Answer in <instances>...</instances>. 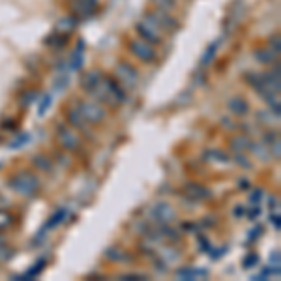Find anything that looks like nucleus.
Instances as JSON below:
<instances>
[{"label":"nucleus","mask_w":281,"mask_h":281,"mask_svg":"<svg viewBox=\"0 0 281 281\" xmlns=\"http://www.w3.org/2000/svg\"><path fill=\"white\" fill-rule=\"evenodd\" d=\"M90 94L98 98V102H103V103H109V105H113V107L124 103L126 100H128L126 88H122L118 81L109 79V77H103L102 83L98 84Z\"/></svg>","instance_id":"f257e3e1"},{"label":"nucleus","mask_w":281,"mask_h":281,"mask_svg":"<svg viewBox=\"0 0 281 281\" xmlns=\"http://www.w3.org/2000/svg\"><path fill=\"white\" fill-rule=\"evenodd\" d=\"M10 187L15 193L23 195V197H32L40 189V180L32 173H21V175H15V177L11 178Z\"/></svg>","instance_id":"f03ea898"},{"label":"nucleus","mask_w":281,"mask_h":281,"mask_svg":"<svg viewBox=\"0 0 281 281\" xmlns=\"http://www.w3.org/2000/svg\"><path fill=\"white\" fill-rule=\"evenodd\" d=\"M135 30L139 34L141 40L148 42L150 45H159L163 42V36H161V28L157 26V23L152 19L150 13H146L145 17L135 25Z\"/></svg>","instance_id":"7ed1b4c3"},{"label":"nucleus","mask_w":281,"mask_h":281,"mask_svg":"<svg viewBox=\"0 0 281 281\" xmlns=\"http://www.w3.org/2000/svg\"><path fill=\"white\" fill-rule=\"evenodd\" d=\"M77 111L88 124H100V122H103L105 116H107L105 109L98 102H79L77 103Z\"/></svg>","instance_id":"20e7f679"},{"label":"nucleus","mask_w":281,"mask_h":281,"mask_svg":"<svg viewBox=\"0 0 281 281\" xmlns=\"http://www.w3.org/2000/svg\"><path fill=\"white\" fill-rule=\"evenodd\" d=\"M128 47H129V52H131L135 58H139L141 62L150 64V62H154V60H156V56H157L156 49H154L148 42L141 40V38H137V40H129Z\"/></svg>","instance_id":"39448f33"},{"label":"nucleus","mask_w":281,"mask_h":281,"mask_svg":"<svg viewBox=\"0 0 281 281\" xmlns=\"http://www.w3.org/2000/svg\"><path fill=\"white\" fill-rule=\"evenodd\" d=\"M116 79L122 88H135L137 83H139V73L133 66H129L128 62H120L116 64Z\"/></svg>","instance_id":"423d86ee"},{"label":"nucleus","mask_w":281,"mask_h":281,"mask_svg":"<svg viewBox=\"0 0 281 281\" xmlns=\"http://www.w3.org/2000/svg\"><path fill=\"white\" fill-rule=\"evenodd\" d=\"M56 137H58L60 146L66 148V150H72L73 152V150H79V146H81V141H79L77 133H75L73 129H70L68 126H62V124L56 126Z\"/></svg>","instance_id":"0eeeda50"},{"label":"nucleus","mask_w":281,"mask_h":281,"mask_svg":"<svg viewBox=\"0 0 281 281\" xmlns=\"http://www.w3.org/2000/svg\"><path fill=\"white\" fill-rule=\"evenodd\" d=\"M150 216H152V219H154L156 223L165 225V223H171V221L177 219V210L173 208L169 203H157V204H154L152 210H150Z\"/></svg>","instance_id":"6e6552de"},{"label":"nucleus","mask_w":281,"mask_h":281,"mask_svg":"<svg viewBox=\"0 0 281 281\" xmlns=\"http://www.w3.org/2000/svg\"><path fill=\"white\" fill-rule=\"evenodd\" d=\"M70 8L79 17H90L98 10V0H70Z\"/></svg>","instance_id":"1a4fd4ad"},{"label":"nucleus","mask_w":281,"mask_h":281,"mask_svg":"<svg viewBox=\"0 0 281 281\" xmlns=\"http://www.w3.org/2000/svg\"><path fill=\"white\" fill-rule=\"evenodd\" d=\"M150 15H152V19L157 23V26H159V28H165V30H171V32L178 30V21L175 19V17H171V15H169V11L154 10Z\"/></svg>","instance_id":"9d476101"},{"label":"nucleus","mask_w":281,"mask_h":281,"mask_svg":"<svg viewBox=\"0 0 281 281\" xmlns=\"http://www.w3.org/2000/svg\"><path fill=\"white\" fill-rule=\"evenodd\" d=\"M227 109H229L234 116H246L250 113V103H248L244 98L234 96V98H230L229 102H227Z\"/></svg>","instance_id":"9b49d317"},{"label":"nucleus","mask_w":281,"mask_h":281,"mask_svg":"<svg viewBox=\"0 0 281 281\" xmlns=\"http://www.w3.org/2000/svg\"><path fill=\"white\" fill-rule=\"evenodd\" d=\"M102 79H103V73L98 72V70L86 72L83 73V77H81V86H83L86 92H92L94 88L102 83Z\"/></svg>","instance_id":"f8f14e48"},{"label":"nucleus","mask_w":281,"mask_h":281,"mask_svg":"<svg viewBox=\"0 0 281 281\" xmlns=\"http://www.w3.org/2000/svg\"><path fill=\"white\" fill-rule=\"evenodd\" d=\"M77 28V17L75 15H64L58 19L56 26H54V32L58 34H64V36H70L72 32H75Z\"/></svg>","instance_id":"ddd939ff"},{"label":"nucleus","mask_w":281,"mask_h":281,"mask_svg":"<svg viewBox=\"0 0 281 281\" xmlns=\"http://www.w3.org/2000/svg\"><path fill=\"white\" fill-rule=\"evenodd\" d=\"M186 195H189L191 199H195V201H204V199H210V191L206 189L204 186H201V184H195V182H189L186 184Z\"/></svg>","instance_id":"4468645a"},{"label":"nucleus","mask_w":281,"mask_h":281,"mask_svg":"<svg viewBox=\"0 0 281 281\" xmlns=\"http://www.w3.org/2000/svg\"><path fill=\"white\" fill-rule=\"evenodd\" d=\"M66 216H68V210L66 208H60V210H56V212H54V214H52L51 218H49V221H47V223H45V227H43L42 230H40V234H38V238L42 240L43 236H45V234H43V232H45V230L49 229H54V227H58V225H60V223H62L64 219H66Z\"/></svg>","instance_id":"2eb2a0df"},{"label":"nucleus","mask_w":281,"mask_h":281,"mask_svg":"<svg viewBox=\"0 0 281 281\" xmlns=\"http://www.w3.org/2000/svg\"><path fill=\"white\" fill-rule=\"evenodd\" d=\"M208 272L206 270H197V268H180L177 272L178 280H186V281H193L199 280V278H206Z\"/></svg>","instance_id":"dca6fc26"},{"label":"nucleus","mask_w":281,"mask_h":281,"mask_svg":"<svg viewBox=\"0 0 281 281\" xmlns=\"http://www.w3.org/2000/svg\"><path fill=\"white\" fill-rule=\"evenodd\" d=\"M105 257L109 260H113V262H131L133 257L131 255H128L124 250H118V248H109V250L105 251Z\"/></svg>","instance_id":"f3484780"},{"label":"nucleus","mask_w":281,"mask_h":281,"mask_svg":"<svg viewBox=\"0 0 281 281\" xmlns=\"http://www.w3.org/2000/svg\"><path fill=\"white\" fill-rule=\"evenodd\" d=\"M45 262H47V259H45V257L38 259V260H36V264H34L32 268H28V270L25 272V274H23L19 280L28 281V280H34V278H38V276H40V274L43 272V268H45Z\"/></svg>","instance_id":"a211bd4d"},{"label":"nucleus","mask_w":281,"mask_h":281,"mask_svg":"<svg viewBox=\"0 0 281 281\" xmlns=\"http://www.w3.org/2000/svg\"><path fill=\"white\" fill-rule=\"evenodd\" d=\"M83 51H84V42H79V45H77V49L73 51L72 54V62H70V68H72V72H79L81 68H83Z\"/></svg>","instance_id":"6ab92c4d"},{"label":"nucleus","mask_w":281,"mask_h":281,"mask_svg":"<svg viewBox=\"0 0 281 281\" xmlns=\"http://www.w3.org/2000/svg\"><path fill=\"white\" fill-rule=\"evenodd\" d=\"M206 159L208 161H216V163H223V165H227L229 163L230 159H229V156L223 152V150H219V148H214V150H208L206 152Z\"/></svg>","instance_id":"aec40b11"},{"label":"nucleus","mask_w":281,"mask_h":281,"mask_svg":"<svg viewBox=\"0 0 281 281\" xmlns=\"http://www.w3.org/2000/svg\"><path fill=\"white\" fill-rule=\"evenodd\" d=\"M230 148H232L234 152H242V150L251 148V143H250V139H248V137H244V135L232 137V139H230Z\"/></svg>","instance_id":"412c9836"},{"label":"nucleus","mask_w":281,"mask_h":281,"mask_svg":"<svg viewBox=\"0 0 281 281\" xmlns=\"http://www.w3.org/2000/svg\"><path fill=\"white\" fill-rule=\"evenodd\" d=\"M218 47H219V42L210 43L208 47H206V51L203 52V56H201V66H208V64L214 60V56H216V52H218Z\"/></svg>","instance_id":"4be33fe9"},{"label":"nucleus","mask_w":281,"mask_h":281,"mask_svg":"<svg viewBox=\"0 0 281 281\" xmlns=\"http://www.w3.org/2000/svg\"><path fill=\"white\" fill-rule=\"evenodd\" d=\"M68 120L79 129H86V124H88L83 116L79 115V111H68Z\"/></svg>","instance_id":"5701e85b"},{"label":"nucleus","mask_w":281,"mask_h":281,"mask_svg":"<svg viewBox=\"0 0 281 281\" xmlns=\"http://www.w3.org/2000/svg\"><path fill=\"white\" fill-rule=\"evenodd\" d=\"M255 58H257L260 64H272L274 58H278V56H276L270 49H259V51H255Z\"/></svg>","instance_id":"b1692460"},{"label":"nucleus","mask_w":281,"mask_h":281,"mask_svg":"<svg viewBox=\"0 0 281 281\" xmlns=\"http://www.w3.org/2000/svg\"><path fill=\"white\" fill-rule=\"evenodd\" d=\"M45 43H47V45H51V47H64V45L68 43V36L54 32L52 36H49V38L45 40Z\"/></svg>","instance_id":"393cba45"},{"label":"nucleus","mask_w":281,"mask_h":281,"mask_svg":"<svg viewBox=\"0 0 281 281\" xmlns=\"http://www.w3.org/2000/svg\"><path fill=\"white\" fill-rule=\"evenodd\" d=\"M32 163H34V167H38L40 171H45V173H49L52 169V163H51V159L49 157H45V156H36V157H32Z\"/></svg>","instance_id":"a878e982"},{"label":"nucleus","mask_w":281,"mask_h":281,"mask_svg":"<svg viewBox=\"0 0 281 281\" xmlns=\"http://www.w3.org/2000/svg\"><path fill=\"white\" fill-rule=\"evenodd\" d=\"M152 2H154V6H157L163 11H173L177 6V0H152Z\"/></svg>","instance_id":"bb28decb"},{"label":"nucleus","mask_w":281,"mask_h":281,"mask_svg":"<svg viewBox=\"0 0 281 281\" xmlns=\"http://www.w3.org/2000/svg\"><path fill=\"white\" fill-rule=\"evenodd\" d=\"M11 223H13V216L8 214V212H4V210H0V230L8 229Z\"/></svg>","instance_id":"cd10ccee"},{"label":"nucleus","mask_w":281,"mask_h":281,"mask_svg":"<svg viewBox=\"0 0 281 281\" xmlns=\"http://www.w3.org/2000/svg\"><path fill=\"white\" fill-rule=\"evenodd\" d=\"M51 103H52V98H51V96H43L42 102H40V107H38V115H40V116L45 115V111H47V109L51 107Z\"/></svg>","instance_id":"c85d7f7f"},{"label":"nucleus","mask_w":281,"mask_h":281,"mask_svg":"<svg viewBox=\"0 0 281 281\" xmlns=\"http://www.w3.org/2000/svg\"><path fill=\"white\" fill-rule=\"evenodd\" d=\"M255 264H259V255H257V253H250V255L244 259V264H242V266H244V268H253Z\"/></svg>","instance_id":"c756f323"},{"label":"nucleus","mask_w":281,"mask_h":281,"mask_svg":"<svg viewBox=\"0 0 281 281\" xmlns=\"http://www.w3.org/2000/svg\"><path fill=\"white\" fill-rule=\"evenodd\" d=\"M28 141H30V135H28V133H21L19 139H15V141L11 143L10 148H21V146H25V143H28Z\"/></svg>","instance_id":"7c9ffc66"},{"label":"nucleus","mask_w":281,"mask_h":281,"mask_svg":"<svg viewBox=\"0 0 281 281\" xmlns=\"http://www.w3.org/2000/svg\"><path fill=\"white\" fill-rule=\"evenodd\" d=\"M161 232H163V236H165V238H169V240H175V242H177V240H180V234H178V232H177L175 229H169V227H161Z\"/></svg>","instance_id":"2f4dec72"},{"label":"nucleus","mask_w":281,"mask_h":281,"mask_svg":"<svg viewBox=\"0 0 281 281\" xmlns=\"http://www.w3.org/2000/svg\"><path fill=\"white\" fill-rule=\"evenodd\" d=\"M270 51L278 56L281 51V45H280V36H272L270 38Z\"/></svg>","instance_id":"473e14b6"},{"label":"nucleus","mask_w":281,"mask_h":281,"mask_svg":"<svg viewBox=\"0 0 281 281\" xmlns=\"http://www.w3.org/2000/svg\"><path fill=\"white\" fill-rule=\"evenodd\" d=\"M260 199H262V189H253L250 195V203L251 204H260Z\"/></svg>","instance_id":"72a5a7b5"},{"label":"nucleus","mask_w":281,"mask_h":281,"mask_svg":"<svg viewBox=\"0 0 281 281\" xmlns=\"http://www.w3.org/2000/svg\"><path fill=\"white\" fill-rule=\"evenodd\" d=\"M236 163H238L240 167H244V169H251V167H253L248 157L242 156V152H238V154H236Z\"/></svg>","instance_id":"f704fd0d"},{"label":"nucleus","mask_w":281,"mask_h":281,"mask_svg":"<svg viewBox=\"0 0 281 281\" xmlns=\"http://www.w3.org/2000/svg\"><path fill=\"white\" fill-rule=\"evenodd\" d=\"M21 100H23V107H26V105H30L32 102L36 100V92H32V90H30V92L25 94V96H23Z\"/></svg>","instance_id":"c9c22d12"},{"label":"nucleus","mask_w":281,"mask_h":281,"mask_svg":"<svg viewBox=\"0 0 281 281\" xmlns=\"http://www.w3.org/2000/svg\"><path fill=\"white\" fill-rule=\"evenodd\" d=\"M251 206H253V208H251V212H250V219L251 221H255V218L260 216V206L259 204H251Z\"/></svg>","instance_id":"e433bc0d"},{"label":"nucleus","mask_w":281,"mask_h":281,"mask_svg":"<svg viewBox=\"0 0 281 281\" xmlns=\"http://www.w3.org/2000/svg\"><path fill=\"white\" fill-rule=\"evenodd\" d=\"M122 280H146V276H141V274H126V276H122Z\"/></svg>","instance_id":"4c0bfd02"},{"label":"nucleus","mask_w":281,"mask_h":281,"mask_svg":"<svg viewBox=\"0 0 281 281\" xmlns=\"http://www.w3.org/2000/svg\"><path fill=\"white\" fill-rule=\"evenodd\" d=\"M199 242H201V248H203V250H201V251H208V250H210L208 240L204 238V236H201V234H199Z\"/></svg>","instance_id":"58836bf2"},{"label":"nucleus","mask_w":281,"mask_h":281,"mask_svg":"<svg viewBox=\"0 0 281 281\" xmlns=\"http://www.w3.org/2000/svg\"><path fill=\"white\" fill-rule=\"evenodd\" d=\"M260 232H262V227H255V229L251 230V236H250V242H253V240H257L260 236Z\"/></svg>","instance_id":"ea45409f"},{"label":"nucleus","mask_w":281,"mask_h":281,"mask_svg":"<svg viewBox=\"0 0 281 281\" xmlns=\"http://www.w3.org/2000/svg\"><path fill=\"white\" fill-rule=\"evenodd\" d=\"M270 221H272V225L276 227V230H280V214H276V216L272 214V216H270Z\"/></svg>","instance_id":"a19ab883"},{"label":"nucleus","mask_w":281,"mask_h":281,"mask_svg":"<svg viewBox=\"0 0 281 281\" xmlns=\"http://www.w3.org/2000/svg\"><path fill=\"white\" fill-rule=\"evenodd\" d=\"M270 260H272V264H280V251H274L270 255Z\"/></svg>","instance_id":"79ce46f5"},{"label":"nucleus","mask_w":281,"mask_h":281,"mask_svg":"<svg viewBox=\"0 0 281 281\" xmlns=\"http://www.w3.org/2000/svg\"><path fill=\"white\" fill-rule=\"evenodd\" d=\"M244 214H246V208H244V206H236V208H234V216H236V218L244 216Z\"/></svg>","instance_id":"37998d69"},{"label":"nucleus","mask_w":281,"mask_h":281,"mask_svg":"<svg viewBox=\"0 0 281 281\" xmlns=\"http://www.w3.org/2000/svg\"><path fill=\"white\" fill-rule=\"evenodd\" d=\"M250 186V182L248 180H240V187H248Z\"/></svg>","instance_id":"c03bdc74"},{"label":"nucleus","mask_w":281,"mask_h":281,"mask_svg":"<svg viewBox=\"0 0 281 281\" xmlns=\"http://www.w3.org/2000/svg\"><path fill=\"white\" fill-rule=\"evenodd\" d=\"M2 240H4V238H2V236H0V244H2Z\"/></svg>","instance_id":"a18cd8bd"},{"label":"nucleus","mask_w":281,"mask_h":281,"mask_svg":"<svg viewBox=\"0 0 281 281\" xmlns=\"http://www.w3.org/2000/svg\"><path fill=\"white\" fill-rule=\"evenodd\" d=\"M0 167H2V163H0Z\"/></svg>","instance_id":"49530a36"}]
</instances>
